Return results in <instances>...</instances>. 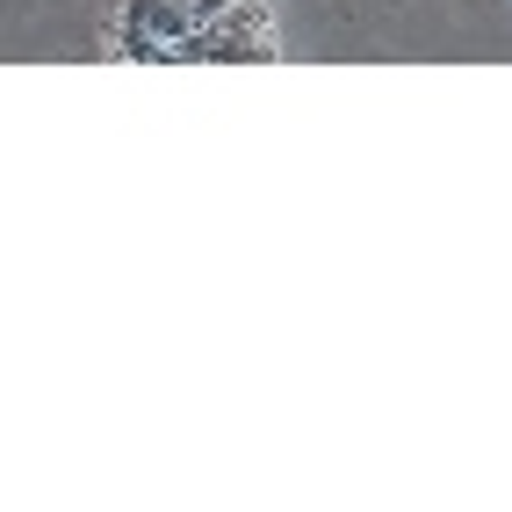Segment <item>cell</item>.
I'll use <instances>...</instances> for the list:
<instances>
[{
	"label": "cell",
	"instance_id": "6da1fadb",
	"mask_svg": "<svg viewBox=\"0 0 512 512\" xmlns=\"http://www.w3.org/2000/svg\"><path fill=\"white\" fill-rule=\"evenodd\" d=\"M123 51L130 58H159V65H195V15H188V0H123Z\"/></svg>",
	"mask_w": 512,
	"mask_h": 512
},
{
	"label": "cell",
	"instance_id": "7a4b0ae2",
	"mask_svg": "<svg viewBox=\"0 0 512 512\" xmlns=\"http://www.w3.org/2000/svg\"><path fill=\"white\" fill-rule=\"evenodd\" d=\"M282 44H275V15L260 8V0H238L231 15H217V22H202L195 29V65L202 58H217V65H267Z\"/></svg>",
	"mask_w": 512,
	"mask_h": 512
},
{
	"label": "cell",
	"instance_id": "3957f363",
	"mask_svg": "<svg viewBox=\"0 0 512 512\" xmlns=\"http://www.w3.org/2000/svg\"><path fill=\"white\" fill-rule=\"evenodd\" d=\"M231 8H238V0H188L195 22H217V15H231Z\"/></svg>",
	"mask_w": 512,
	"mask_h": 512
}]
</instances>
